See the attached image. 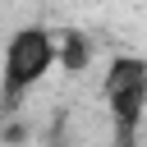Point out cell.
Wrapping results in <instances>:
<instances>
[{
  "label": "cell",
  "mask_w": 147,
  "mask_h": 147,
  "mask_svg": "<svg viewBox=\"0 0 147 147\" xmlns=\"http://www.w3.org/2000/svg\"><path fill=\"white\" fill-rule=\"evenodd\" d=\"M51 69H55V32L41 23L14 28L0 51V115H14L18 101L37 92Z\"/></svg>",
  "instance_id": "6da1fadb"
},
{
  "label": "cell",
  "mask_w": 147,
  "mask_h": 147,
  "mask_svg": "<svg viewBox=\"0 0 147 147\" xmlns=\"http://www.w3.org/2000/svg\"><path fill=\"white\" fill-rule=\"evenodd\" d=\"M101 101L110 115V147H138V133L147 124V60L115 55L101 78Z\"/></svg>",
  "instance_id": "7a4b0ae2"
},
{
  "label": "cell",
  "mask_w": 147,
  "mask_h": 147,
  "mask_svg": "<svg viewBox=\"0 0 147 147\" xmlns=\"http://www.w3.org/2000/svg\"><path fill=\"white\" fill-rule=\"evenodd\" d=\"M87 60H92V46H87L83 32H60V37H55V64H60L64 74H83Z\"/></svg>",
  "instance_id": "3957f363"
}]
</instances>
